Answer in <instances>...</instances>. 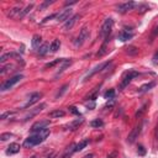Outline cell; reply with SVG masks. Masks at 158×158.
<instances>
[{
  "instance_id": "obj_20",
  "label": "cell",
  "mask_w": 158,
  "mask_h": 158,
  "mask_svg": "<svg viewBox=\"0 0 158 158\" xmlns=\"http://www.w3.org/2000/svg\"><path fill=\"white\" fill-rule=\"evenodd\" d=\"M49 49H51V44H49L48 42H44V43L41 44V47L38 48L37 52H38L41 56H43V54H46L47 52H49Z\"/></svg>"
},
{
  "instance_id": "obj_40",
  "label": "cell",
  "mask_w": 158,
  "mask_h": 158,
  "mask_svg": "<svg viewBox=\"0 0 158 158\" xmlns=\"http://www.w3.org/2000/svg\"><path fill=\"white\" fill-rule=\"evenodd\" d=\"M56 17H57V14H52V15L44 17V19L42 20V23H44V22H47V21H49V20H52V19H56Z\"/></svg>"
},
{
  "instance_id": "obj_36",
  "label": "cell",
  "mask_w": 158,
  "mask_h": 158,
  "mask_svg": "<svg viewBox=\"0 0 158 158\" xmlns=\"http://www.w3.org/2000/svg\"><path fill=\"white\" fill-rule=\"evenodd\" d=\"M10 137H12V133H10V132H5V133H1L0 139H1V141H6V139H9Z\"/></svg>"
},
{
  "instance_id": "obj_23",
  "label": "cell",
  "mask_w": 158,
  "mask_h": 158,
  "mask_svg": "<svg viewBox=\"0 0 158 158\" xmlns=\"http://www.w3.org/2000/svg\"><path fill=\"white\" fill-rule=\"evenodd\" d=\"M65 59L64 58H58V59H54V60H52V62H49V63H47V64H44V69H48V68H52V67H54L56 64H60V63H63Z\"/></svg>"
},
{
  "instance_id": "obj_22",
  "label": "cell",
  "mask_w": 158,
  "mask_h": 158,
  "mask_svg": "<svg viewBox=\"0 0 158 158\" xmlns=\"http://www.w3.org/2000/svg\"><path fill=\"white\" fill-rule=\"evenodd\" d=\"M14 57H19V54H17V53H14V52H9V53H5V54H2V56L0 57V62H1V63H5L7 59H10V58H14Z\"/></svg>"
},
{
  "instance_id": "obj_42",
  "label": "cell",
  "mask_w": 158,
  "mask_h": 158,
  "mask_svg": "<svg viewBox=\"0 0 158 158\" xmlns=\"http://www.w3.org/2000/svg\"><path fill=\"white\" fill-rule=\"evenodd\" d=\"M137 7H139L141 10V12H143V11H146V10H148V6L147 5H137Z\"/></svg>"
},
{
  "instance_id": "obj_4",
  "label": "cell",
  "mask_w": 158,
  "mask_h": 158,
  "mask_svg": "<svg viewBox=\"0 0 158 158\" xmlns=\"http://www.w3.org/2000/svg\"><path fill=\"white\" fill-rule=\"evenodd\" d=\"M112 26H114V20H112L111 17H107V19L104 21L102 26H101L100 36L104 37V38H107L109 35H110V32H111V30H112Z\"/></svg>"
},
{
  "instance_id": "obj_6",
  "label": "cell",
  "mask_w": 158,
  "mask_h": 158,
  "mask_svg": "<svg viewBox=\"0 0 158 158\" xmlns=\"http://www.w3.org/2000/svg\"><path fill=\"white\" fill-rule=\"evenodd\" d=\"M110 63H111V62H104V63H100L99 65L94 67V68H93V69H91V70H90V72H89V73H88V74H86V75L84 77L83 81H86L88 79H90V78H91L93 75H95L96 73H100V72H101V70H102L104 68H106V67H107V65H109Z\"/></svg>"
},
{
  "instance_id": "obj_32",
  "label": "cell",
  "mask_w": 158,
  "mask_h": 158,
  "mask_svg": "<svg viewBox=\"0 0 158 158\" xmlns=\"http://www.w3.org/2000/svg\"><path fill=\"white\" fill-rule=\"evenodd\" d=\"M147 107H148V104H144V105H142L141 107H139V110L136 112V117H141L146 111H147Z\"/></svg>"
},
{
  "instance_id": "obj_17",
  "label": "cell",
  "mask_w": 158,
  "mask_h": 158,
  "mask_svg": "<svg viewBox=\"0 0 158 158\" xmlns=\"http://www.w3.org/2000/svg\"><path fill=\"white\" fill-rule=\"evenodd\" d=\"M31 43H32V47H33L35 49H37V51H38V48H40V47H41V44H42V37H41L40 35H33Z\"/></svg>"
},
{
  "instance_id": "obj_44",
  "label": "cell",
  "mask_w": 158,
  "mask_h": 158,
  "mask_svg": "<svg viewBox=\"0 0 158 158\" xmlns=\"http://www.w3.org/2000/svg\"><path fill=\"white\" fill-rule=\"evenodd\" d=\"M56 157V153H51L49 156H47V157H44V158H54Z\"/></svg>"
},
{
  "instance_id": "obj_35",
  "label": "cell",
  "mask_w": 158,
  "mask_h": 158,
  "mask_svg": "<svg viewBox=\"0 0 158 158\" xmlns=\"http://www.w3.org/2000/svg\"><path fill=\"white\" fill-rule=\"evenodd\" d=\"M12 68H14V65H11V64H9V65H2L1 69H0V73H1V74H5L6 72L12 70Z\"/></svg>"
},
{
  "instance_id": "obj_34",
  "label": "cell",
  "mask_w": 158,
  "mask_h": 158,
  "mask_svg": "<svg viewBox=\"0 0 158 158\" xmlns=\"http://www.w3.org/2000/svg\"><path fill=\"white\" fill-rule=\"evenodd\" d=\"M32 7H33V4H30V5H27L25 9H22V12H21V19H22V17H23L26 14H28V12L31 11V9H32Z\"/></svg>"
},
{
  "instance_id": "obj_7",
  "label": "cell",
  "mask_w": 158,
  "mask_h": 158,
  "mask_svg": "<svg viewBox=\"0 0 158 158\" xmlns=\"http://www.w3.org/2000/svg\"><path fill=\"white\" fill-rule=\"evenodd\" d=\"M88 37H89V30H88L86 27H83V28L80 30V32H79V35H78V37H77V40L74 41V44H75L77 47L81 46V44L88 40Z\"/></svg>"
},
{
  "instance_id": "obj_19",
  "label": "cell",
  "mask_w": 158,
  "mask_h": 158,
  "mask_svg": "<svg viewBox=\"0 0 158 158\" xmlns=\"http://www.w3.org/2000/svg\"><path fill=\"white\" fill-rule=\"evenodd\" d=\"M89 139L86 138V139H83L81 142H79L78 144H74V152H79V151H81V149H84L88 144H89Z\"/></svg>"
},
{
  "instance_id": "obj_28",
  "label": "cell",
  "mask_w": 158,
  "mask_h": 158,
  "mask_svg": "<svg viewBox=\"0 0 158 158\" xmlns=\"http://www.w3.org/2000/svg\"><path fill=\"white\" fill-rule=\"evenodd\" d=\"M126 53L130 54V56H136L138 53V48L135 47V46H130V47L126 48Z\"/></svg>"
},
{
  "instance_id": "obj_5",
  "label": "cell",
  "mask_w": 158,
  "mask_h": 158,
  "mask_svg": "<svg viewBox=\"0 0 158 158\" xmlns=\"http://www.w3.org/2000/svg\"><path fill=\"white\" fill-rule=\"evenodd\" d=\"M138 4H136L135 1H126V2H121L116 6V11L120 12V14H125L130 10H132L133 7H136Z\"/></svg>"
},
{
  "instance_id": "obj_31",
  "label": "cell",
  "mask_w": 158,
  "mask_h": 158,
  "mask_svg": "<svg viewBox=\"0 0 158 158\" xmlns=\"http://www.w3.org/2000/svg\"><path fill=\"white\" fill-rule=\"evenodd\" d=\"M104 98H105V99H107V100H112V99L115 98V90H114V89L107 90V91L104 94Z\"/></svg>"
},
{
  "instance_id": "obj_1",
  "label": "cell",
  "mask_w": 158,
  "mask_h": 158,
  "mask_svg": "<svg viewBox=\"0 0 158 158\" xmlns=\"http://www.w3.org/2000/svg\"><path fill=\"white\" fill-rule=\"evenodd\" d=\"M48 136H49V130H48V128H44V130H42V131H40V132H36V133L28 136L27 138H25L22 146H23L25 148H32V147H35V146L42 143L43 141H46V138H47Z\"/></svg>"
},
{
  "instance_id": "obj_16",
  "label": "cell",
  "mask_w": 158,
  "mask_h": 158,
  "mask_svg": "<svg viewBox=\"0 0 158 158\" xmlns=\"http://www.w3.org/2000/svg\"><path fill=\"white\" fill-rule=\"evenodd\" d=\"M118 40L121 41V42H126V41H128V40H131L132 37H133V33H131V32H128V31H121L120 33H118Z\"/></svg>"
},
{
  "instance_id": "obj_12",
  "label": "cell",
  "mask_w": 158,
  "mask_h": 158,
  "mask_svg": "<svg viewBox=\"0 0 158 158\" xmlns=\"http://www.w3.org/2000/svg\"><path fill=\"white\" fill-rule=\"evenodd\" d=\"M41 98H42V93H33V94H31L28 101L22 106V109H28V107H31V106L35 105L37 101H40Z\"/></svg>"
},
{
  "instance_id": "obj_21",
  "label": "cell",
  "mask_w": 158,
  "mask_h": 158,
  "mask_svg": "<svg viewBox=\"0 0 158 158\" xmlns=\"http://www.w3.org/2000/svg\"><path fill=\"white\" fill-rule=\"evenodd\" d=\"M153 86H156V81H149V83H147V84L142 85V86L138 89V93H146V91L151 90Z\"/></svg>"
},
{
  "instance_id": "obj_38",
  "label": "cell",
  "mask_w": 158,
  "mask_h": 158,
  "mask_svg": "<svg viewBox=\"0 0 158 158\" xmlns=\"http://www.w3.org/2000/svg\"><path fill=\"white\" fill-rule=\"evenodd\" d=\"M68 109H69V112H72V114H74V115L80 116V112H79V110H78L75 106H69Z\"/></svg>"
},
{
  "instance_id": "obj_45",
  "label": "cell",
  "mask_w": 158,
  "mask_h": 158,
  "mask_svg": "<svg viewBox=\"0 0 158 158\" xmlns=\"http://www.w3.org/2000/svg\"><path fill=\"white\" fill-rule=\"evenodd\" d=\"M90 157H93V154H86L84 158H90Z\"/></svg>"
},
{
  "instance_id": "obj_13",
  "label": "cell",
  "mask_w": 158,
  "mask_h": 158,
  "mask_svg": "<svg viewBox=\"0 0 158 158\" xmlns=\"http://www.w3.org/2000/svg\"><path fill=\"white\" fill-rule=\"evenodd\" d=\"M80 16L79 15H73L68 21H65L64 22V25H63V28L65 30V31H69V30H72L73 28V26L77 23V21H78V19H79Z\"/></svg>"
},
{
  "instance_id": "obj_14",
  "label": "cell",
  "mask_w": 158,
  "mask_h": 158,
  "mask_svg": "<svg viewBox=\"0 0 158 158\" xmlns=\"http://www.w3.org/2000/svg\"><path fill=\"white\" fill-rule=\"evenodd\" d=\"M83 122H84V118H83V117L75 118V120H73L72 122H69V123L67 125V128L70 130V131H75L77 128H79V126H80Z\"/></svg>"
},
{
  "instance_id": "obj_24",
  "label": "cell",
  "mask_w": 158,
  "mask_h": 158,
  "mask_svg": "<svg viewBox=\"0 0 158 158\" xmlns=\"http://www.w3.org/2000/svg\"><path fill=\"white\" fill-rule=\"evenodd\" d=\"M60 48V41L59 40H53L51 43V52H57Z\"/></svg>"
},
{
  "instance_id": "obj_33",
  "label": "cell",
  "mask_w": 158,
  "mask_h": 158,
  "mask_svg": "<svg viewBox=\"0 0 158 158\" xmlns=\"http://www.w3.org/2000/svg\"><path fill=\"white\" fill-rule=\"evenodd\" d=\"M14 115H15V111H5V112L1 114L0 118H1V120H6L7 117H11V116H14Z\"/></svg>"
},
{
  "instance_id": "obj_43",
  "label": "cell",
  "mask_w": 158,
  "mask_h": 158,
  "mask_svg": "<svg viewBox=\"0 0 158 158\" xmlns=\"http://www.w3.org/2000/svg\"><path fill=\"white\" fill-rule=\"evenodd\" d=\"M75 2H77V0H73V1H67V2H65V5H67V6H68V5H73V4H75Z\"/></svg>"
},
{
  "instance_id": "obj_2",
  "label": "cell",
  "mask_w": 158,
  "mask_h": 158,
  "mask_svg": "<svg viewBox=\"0 0 158 158\" xmlns=\"http://www.w3.org/2000/svg\"><path fill=\"white\" fill-rule=\"evenodd\" d=\"M138 72H136V70H127V72H125L123 73V75H122V80H121V84H120V89L122 90V89H125L136 77H138Z\"/></svg>"
},
{
  "instance_id": "obj_26",
  "label": "cell",
  "mask_w": 158,
  "mask_h": 158,
  "mask_svg": "<svg viewBox=\"0 0 158 158\" xmlns=\"http://www.w3.org/2000/svg\"><path fill=\"white\" fill-rule=\"evenodd\" d=\"M90 126L94 127V128H99V127H102V126H104V122H102V120H100V118H95V120H93V121L90 122Z\"/></svg>"
},
{
  "instance_id": "obj_39",
  "label": "cell",
  "mask_w": 158,
  "mask_h": 158,
  "mask_svg": "<svg viewBox=\"0 0 158 158\" xmlns=\"http://www.w3.org/2000/svg\"><path fill=\"white\" fill-rule=\"evenodd\" d=\"M152 63H153V65H158V51L154 52V54L152 57Z\"/></svg>"
},
{
  "instance_id": "obj_30",
  "label": "cell",
  "mask_w": 158,
  "mask_h": 158,
  "mask_svg": "<svg viewBox=\"0 0 158 158\" xmlns=\"http://www.w3.org/2000/svg\"><path fill=\"white\" fill-rule=\"evenodd\" d=\"M68 88H69V85H68V84H64V85L58 90V93L56 94V99H59V98H60V96L67 91V89H68Z\"/></svg>"
},
{
  "instance_id": "obj_9",
  "label": "cell",
  "mask_w": 158,
  "mask_h": 158,
  "mask_svg": "<svg viewBox=\"0 0 158 158\" xmlns=\"http://www.w3.org/2000/svg\"><path fill=\"white\" fill-rule=\"evenodd\" d=\"M141 130H142V125H136V126L132 128V131L128 133V136H127V142H128V143H133V142L136 141V138H138V135L141 133Z\"/></svg>"
},
{
  "instance_id": "obj_11",
  "label": "cell",
  "mask_w": 158,
  "mask_h": 158,
  "mask_svg": "<svg viewBox=\"0 0 158 158\" xmlns=\"http://www.w3.org/2000/svg\"><path fill=\"white\" fill-rule=\"evenodd\" d=\"M72 12H73V11H72V9H70V7H67V9L62 10L60 12H58V14H57L56 20H57L58 22H62V21H68V20L70 19Z\"/></svg>"
},
{
  "instance_id": "obj_8",
  "label": "cell",
  "mask_w": 158,
  "mask_h": 158,
  "mask_svg": "<svg viewBox=\"0 0 158 158\" xmlns=\"http://www.w3.org/2000/svg\"><path fill=\"white\" fill-rule=\"evenodd\" d=\"M46 107V104L44 102H42V104H40V106H36V107H33V109H30V111L25 115V117H23V121H27V120H30V118H32L33 116H36L37 114H40L43 109Z\"/></svg>"
},
{
  "instance_id": "obj_10",
  "label": "cell",
  "mask_w": 158,
  "mask_h": 158,
  "mask_svg": "<svg viewBox=\"0 0 158 158\" xmlns=\"http://www.w3.org/2000/svg\"><path fill=\"white\" fill-rule=\"evenodd\" d=\"M48 125H49V121H48V120H40V121L35 122V123L31 126V131H32L33 133L40 132V131L44 130V128H46Z\"/></svg>"
},
{
  "instance_id": "obj_18",
  "label": "cell",
  "mask_w": 158,
  "mask_h": 158,
  "mask_svg": "<svg viewBox=\"0 0 158 158\" xmlns=\"http://www.w3.org/2000/svg\"><path fill=\"white\" fill-rule=\"evenodd\" d=\"M64 115H65V111H63V110H60V109L53 110V111H51V112L48 114V116L52 117V118H59V117H63Z\"/></svg>"
},
{
  "instance_id": "obj_27",
  "label": "cell",
  "mask_w": 158,
  "mask_h": 158,
  "mask_svg": "<svg viewBox=\"0 0 158 158\" xmlns=\"http://www.w3.org/2000/svg\"><path fill=\"white\" fill-rule=\"evenodd\" d=\"M70 64H72V60H70V59H65V60L63 62V65L60 67V69L58 70V73H57L56 75H58V74H60V73H63V72H64V70H65V69H67V68H68V67H69Z\"/></svg>"
},
{
  "instance_id": "obj_25",
  "label": "cell",
  "mask_w": 158,
  "mask_h": 158,
  "mask_svg": "<svg viewBox=\"0 0 158 158\" xmlns=\"http://www.w3.org/2000/svg\"><path fill=\"white\" fill-rule=\"evenodd\" d=\"M98 93H99V86H96V88H95V89H94V90H93L85 99H86V100H91V101H94V100L98 98Z\"/></svg>"
},
{
  "instance_id": "obj_3",
  "label": "cell",
  "mask_w": 158,
  "mask_h": 158,
  "mask_svg": "<svg viewBox=\"0 0 158 158\" xmlns=\"http://www.w3.org/2000/svg\"><path fill=\"white\" fill-rule=\"evenodd\" d=\"M21 79H23V75L22 74H16V75H14V77H11L10 79H7V80H5L2 84H1V88H0V90L1 91H6V90H9V89H11L14 85H16Z\"/></svg>"
},
{
  "instance_id": "obj_37",
  "label": "cell",
  "mask_w": 158,
  "mask_h": 158,
  "mask_svg": "<svg viewBox=\"0 0 158 158\" xmlns=\"http://www.w3.org/2000/svg\"><path fill=\"white\" fill-rule=\"evenodd\" d=\"M137 153H138L139 156H144V154H146V148H144L142 144H139V146L137 147Z\"/></svg>"
},
{
  "instance_id": "obj_41",
  "label": "cell",
  "mask_w": 158,
  "mask_h": 158,
  "mask_svg": "<svg viewBox=\"0 0 158 158\" xmlns=\"http://www.w3.org/2000/svg\"><path fill=\"white\" fill-rule=\"evenodd\" d=\"M53 2H54V0H52V1H44V2H43V4L41 5V6H40V9L42 10V9H44V7H47L48 5H51V4H53Z\"/></svg>"
},
{
  "instance_id": "obj_29",
  "label": "cell",
  "mask_w": 158,
  "mask_h": 158,
  "mask_svg": "<svg viewBox=\"0 0 158 158\" xmlns=\"http://www.w3.org/2000/svg\"><path fill=\"white\" fill-rule=\"evenodd\" d=\"M106 43H107V41H105L104 42V44L101 46V48L99 49V52L96 53V57H102L104 54H106L107 53V49H106Z\"/></svg>"
},
{
  "instance_id": "obj_46",
  "label": "cell",
  "mask_w": 158,
  "mask_h": 158,
  "mask_svg": "<svg viewBox=\"0 0 158 158\" xmlns=\"http://www.w3.org/2000/svg\"><path fill=\"white\" fill-rule=\"evenodd\" d=\"M30 158H37V157H36V156H32V157H30Z\"/></svg>"
},
{
  "instance_id": "obj_15",
  "label": "cell",
  "mask_w": 158,
  "mask_h": 158,
  "mask_svg": "<svg viewBox=\"0 0 158 158\" xmlns=\"http://www.w3.org/2000/svg\"><path fill=\"white\" fill-rule=\"evenodd\" d=\"M20 144H17V143H10V146L7 147V149H6V154L7 156H11V154H16V153H19L20 152Z\"/></svg>"
}]
</instances>
